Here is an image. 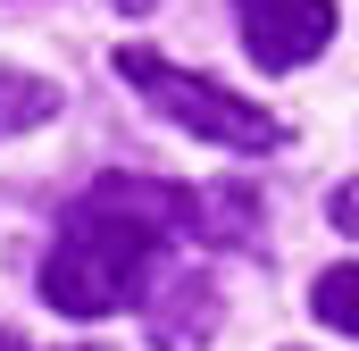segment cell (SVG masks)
Wrapping results in <instances>:
<instances>
[{
  "label": "cell",
  "instance_id": "obj_1",
  "mask_svg": "<svg viewBox=\"0 0 359 351\" xmlns=\"http://www.w3.org/2000/svg\"><path fill=\"white\" fill-rule=\"evenodd\" d=\"M192 234V192L159 176H100L59 218V243L42 260V301L59 318H109L159 284V251Z\"/></svg>",
  "mask_w": 359,
  "mask_h": 351
},
{
  "label": "cell",
  "instance_id": "obj_2",
  "mask_svg": "<svg viewBox=\"0 0 359 351\" xmlns=\"http://www.w3.org/2000/svg\"><path fill=\"white\" fill-rule=\"evenodd\" d=\"M117 76L142 92L168 126L201 134V143H226V151H276V143H284V126H276L268 109H251L243 92H226L217 76H192V67H176V59L142 51V42L117 51Z\"/></svg>",
  "mask_w": 359,
  "mask_h": 351
},
{
  "label": "cell",
  "instance_id": "obj_3",
  "mask_svg": "<svg viewBox=\"0 0 359 351\" xmlns=\"http://www.w3.org/2000/svg\"><path fill=\"white\" fill-rule=\"evenodd\" d=\"M234 17H243V51L268 76L309 67L334 42V0H234Z\"/></svg>",
  "mask_w": 359,
  "mask_h": 351
},
{
  "label": "cell",
  "instance_id": "obj_4",
  "mask_svg": "<svg viewBox=\"0 0 359 351\" xmlns=\"http://www.w3.org/2000/svg\"><path fill=\"white\" fill-rule=\"evenodd\" d=\"M217 318H226V301H217V276L209 267H168L142 293V326H151L159 351H201L217 335Z\"/></svg>",
  "mask_w": 359,
  "mask_h": 351
},
{
  "label": "cell",
  "instance_id": "obj_5",
  "mask_svg": "<svg viewBox=\"0 0 359 351\" xmlns=\"http://www.w3.org/2000/svg\"><path fill=\"white\" fill-rule=\"evenodd\" d=\"M259 226V192L251 184H201L192 192V234L201 243H251Z\"/></svg>",
  "mask_w": 359,
  "mask_h": 351
},
{
  "label": "cell",
  "instance_id": "obj_6",
  "mask_svg": "<svg viewBox=\"0 0 359 351\" xmlns=\"http://www.w3.org/2000/svg\"><path fill=\"white\" fill-rule=\"evenodd\" d=\"M59 117V84L50 76H25V67H0V143L8 134H34Z\"/></svg>",
  "mask_w": 359,
  "mask_h": 351
},
{
  "label": "cell",
  "instance_id": "obj_7",
  "mask_svg": "<svg viewBox=\"0 0 359 351\" xmlns=\"http://www.w3.org/2000/svg\"><path fill=\"white\" fill-rule=\"evenodd\" d=\"M309 318L334 326V335H359V260L318 267V284H309Z\"/></svg>",
  "mask_w": 359,
  "mask_h": 351
},
{
  "label": "cell",
  "instance_id": "obj_8",
  "mask_svg": "<svg viewBox=\"0 0 359 351\" xmlns=\"http://www.w3.org/2000/svg\"><path fill=\"white\" fill-rule=\"evenodd\" d=\"M326 218H334L343 234H359V184H334V192H326Z\"/></svg>",
  "mask_w": 359,
  "mask_h": 351
},
{
  "label": "cell",
  "instance_id": "obj_9",
  "mask_svg": "<svg viewBox=\"0 0 359 351\" xmlns=\"http://www.w3.org/2000/svg\"><path fill=\"white\" fill-rule=\"evenodd\" d=\"M151 8H159V0H117V17H151Z\"/></svg>",
  "mask_w": 359,
  "mask_h": 351
},
{
  "label": "cell",
  "instance_id": "obj_10",
  "mask_svg": "<svg viewBox=\"0 0 359 351\" xmlns=\"http://www.w3.org/2000/svg\"><path fill=\"white\" fill-rule=\"evenodd\" d=\"M0 351H25V335H8V326H0Z\"/></svg>",
  "mask_w": 359,
  "mask_h": 351
},
{
  "label": "cell",
  "instance_id": "obj_11",
  "mask_svg": "<svg viewBox=\"0 0 359 351\" xmlns=\"http://www.w3.org/2000/svg\"><path fill=\"white\" fill-rule=\"evenodd\" d=\"M84 351H100V343H84Z\"/></svg>",
  "mask_w": 359,
  "mask_h": 351
}]
</instances>
